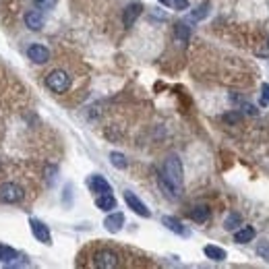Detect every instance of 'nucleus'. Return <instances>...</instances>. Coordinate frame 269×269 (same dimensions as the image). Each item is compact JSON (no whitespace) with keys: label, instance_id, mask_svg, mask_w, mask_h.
<instances>
[{"label":"nucleus","instance_id":"nucleus-9","mask_svg":"<svg viewBox=\"0 0 269 269\" xmlns=\"http://www.w3.org/2000/svg\"><path fill=\"white\" fill-rule=\"evenodd\" d=\"M87 187H89L93 193H97V195H104V193H112V184L108 182L104 176H99V174H93V176H89V178H87Z\"/></svg>","mask_w":269,"mask_h":269},{"label":"nucleus","instance_id":"nucleus-20","mask_svg":"<svg viewBox=\"0 0 269 269\" xmlns=\"http://www.w3.org/2000/svg\"><path fill=\"white\" fill-rule=\"evenodd\" d=\"M240 224H242V218H240V213H236V211L228 213V218L224 220V228L226 230H236Z\"/></svg>","mask_w":269,"mask_h":269},{"label":"nucleus","instance_id":"nucleus-4","mask_svg":"<svg viewBox=\"0 0 269 269\" xmlns=\"http://www.w3.org/2000/svg\"><path fill=\"white\" fill-rule=\"evenodd\" d=\"M71 75L63 69H54L48 73L46 77V87L52 91V93H67L71 89Z\"/></svg>","mask_w":269,"mask_h":269},{"label":"nucleus","instance_id":"nucleus-26","mask_svg":"<svg viewBox=\"0 0 269 269\" xmlns=\"http://www.w3.org/2000/svg\"><path fill=\"white\" fill-rule=\"evenodd\" d=\"M172 5H174L178 11H184V9H189V0H172Z\"/></svg>","mask_w":269,"mask_h":269},{"label":"nucleus","instance_id":"nucleus-6","mask_svg":"<svg viewBox=\"0 0 269 269\" xmlns=\"http://www.w3.org/2000/svg\"><path fill=\"white\" fill-rule=\"evenodd\" d=\"M27 56H29V60H33L35 65H46V63L50 60V50H48L46 46H42V44H31V46L27 48Z\"/></svg>","mask_w":269,"mask_h":269},{"label":"nucleus","instance_id":"nucleus-12","mask_svg":"<svg viewBox=\"0 0 269 269\" xmlns=\"http://www.w3.org/2000/svg\"><path fill=\"white\" fill-rule=\"evenodd\" d=\"M95 205L101 211H112V209H116V199H114L112 193H104V195L95 197Z\"/></svg>","mask_w":269,"mask_h":269},{"label":"nucleus","instance_id":"nucleus-28","mask_svg":"<svg viewBox=\"0 0 269 269\" xmlns=\"http://www.w3.org/2000/svg\"><path fill=\"white\" fill-rule=\"evenodd\" d=\"M159 3L164 5V7H170V0H159Z\"/></svg>","mask_w":269,"mask_h":269},{"label":"nucleus","instance_id":"nucleus-13","mask_svg":"<svg viewBox=\"0 0 269 269\" xmlns=\"http://www.w3.org/2000/svg\"><path fill=\"white\" fill-rule=\"evenodd\" d=\"M209 215H211V209H209L207 205H197V207H193V211H191V220L197 222V224H205V222L209 220Z\"/></svg>","mask_w":269,"mask_h":269},{"label":"nucleus","instance_id":"nucleus-2","mask_svg":"<svg viewBox=\"0 0 269 269\" xmlns=\"http://www.w3.org/2000/svg\"><path fill=\"white\" fill-rule=\"evenodd\" d=\"M161 191H164L168 197L176 199L182 191V182H184V172H182V161L178 159V155H170L164 161V170L159 172L157 178Z\"/></svg>","mask_w":269,"mask_h":269},{"label":"nucleus","instance_id":"nucleus-21","mask_svg":"<svg viewBox=\"0 0 269 269\" xmlns=\"http://www.w3.org/2000/svg\"><path fill=\"white\" fill-rule=\"evenodd\" d=\"M110 161H112V166L118 168V170H125V168L129 166L125 153H120V151H112V153H110Z\"/></svg>","mask_w":269,"mask_h":269},{"label":"nucleus","instance_id":"nucleus-10","mask_svg":"<svg viewBox=\"0 0 269 269\" xmlns=\"http://www.w3.org/2000/svg\"><path fill=\"white\" fill-rule=\"evenodd\" d=\"M143 13V5L141 3H131L127 9H125V13H122V23H125V27H133L135 25V21H137V17Z\"/></svg>","mask_w":269,"mask_h":269},{"label":"nucleus","instance_id":"nucleus-24","mask_svg":"<svg viewBox=\"0 0 269 269\" xmlns=\"http://www.w3.org/2000/svg\"><path fill=\"white\" fill-rule=\"evenodd\" d=\"M269 104V83H263L261 85V106H267Z\"/></svg>","mask_w":269,"mask_h":269},{"label":"nucleus","instance_id":"nucleus-14","mask_svg":"<svg viewBox=\"0 0 269 269\" xmlns=\"http://www.w3.org/2000/svg\"><path fill=\"white\" fill-rule=\"evenodd\" d=\"M25 25H27L29 29H33V31H39V29L44 27V17H42V13H39V11H29V13L25 15Z\"/></svg>","mask_w":269,"mask_h":269},{"label":"nucleus","instance_id":"nucleus-23","mask_svg":"<svg viewBox=\"0 0 269 269\" xmlns=\"http://www.w3.org/2000/svg\"><path fill=\"white\" fill-rule=\"evenodd\" d=\"M257 253L261 255V259L269 261V242H259V246H257Z\"/></svg>","mask_w":269,"mask_h":269},{"label":"nucleus","instance_id":"nucleus-19","mask_svg":"<svg viewBox=\"0 0 269 269\" xmlns=\"http://www.w3.org/2000/svg\"><path fill=\"white\" fill-rule=\"evenodd\" d=\"M174 35H176V39H180L182 44H187L189 37H191V27H189L187 23H176V27H174Z\"/></svg>","mask_w":269,"mask_h":269},{"label":"nucleus","instance_id":"nucleus-8","mask_svg":"<svg viewBox=\"0 0 269 269\" xmlns=\"http://www.w3.org/2000/svg\"><path fill=\"white\" fill-rule=\"evenodd\" d=\"M122 226H125V215H122L120 211H114V213H110V215H106V220H104V228H106L108 232L116 234V232H120V230H122Z\"/></svg>","mask_w":269,"mask_h":269},{"label":"nucleus","instance_id":"nucleus-22","mask_svg":"<svg viewBox=\"0 0 269 269\" xmlns=\"http://www.w3.org/2000/svg\"><path fill=\"white\" fill-rule=\"evenodd\" d=\"M35 7L39 11H50V9L56 7V0H35Z\"/></svg>","mask_w":269,"mask_h":269},{"label":"nucleus","instance_id":"nucleus-25","mask_svg":"<svg viewBox=\"0 0 269 269\" xmlns=\"http://www.w3.org/2000/svg\"><path fill=\"white\" fill-rule=\"evenodd\" d=\"M242 110L246 112V114H251V116H257L259 114V110L255 106H251V104H246V101H242Z\"/></svg>","mask_w":269,"mask_h":269},{"label":"nucleus","instance_id":"nucleus-11","mask_svg":"<svg viewBox=\"0 0 269 269\" xmlns=\"http://www.w3.org/2000/svg\"><path fill=\"white\" fill-rule=\"evenodd\" d=\"M161 224H164L170 232H174V234H178V236H189L191 232H189V228L180 222V220H176V218H172V215H164L161 218Z\"/></svg>","mask_w":269,"mask_h":269},{"label":"nucleus","instance_id":"nucleus-18","mask_svg":"<svg viewBox=\"0 0 269 269\" xmlns=\"http://www.w3.org/2000/svg\"><path fill=\"white\" fill-rule=\"evenodd\" d=\"M15 259H19V253L15 249L0 244V261H3V263H13Z\"/></svg>","mask_w":269,"mask_h":269},{"label":"nucleus","instance_id":"nucleus-16","mask_svg":"<svg viewBox=\"0 0 269 269\" xmlns=\"http://www.w3.org/2000/svg\"><path fill=\"white\" fill-rule=\"evenodd\" d=\"M203 253H205V257H207V259L218 261V263L226 259V251H224V249H220V246H215V244H207V246L203 249Z\"/></svg>","mask_w":269,"mask_h":269},{"label":"nucleus","instance_id":"nucleus-27","mask_svg":"<svg viewBox=\"0 0 269 269\" xmlns=\"http://www.w3.org/2000/svg\"><path fill=\"white\" fill-rule=\"evenodd\" d=\"M240 118H242V114H226L224 116L226 122H240Z\"/></svg>","mask_w":269,"mask_h":269},{"label":"nucleus","instance_id":"nucleus-1","mask_svg":"<svg viewBox=\"0 0 269 269\" xmlns=\"http://www.w3.org/2000/svg\"><path fill=\"white\" fill-rule=\"evenodd\" d=\"M29 180L31 176H25L21 166H15V164L0 166V203L17 205V203L27 201Z\"/></svg>","mask_w":269,"mask_h":269},{"label":"nucleus","instance_id":"nucleus-3","mask_svg":"<svg viewBox=\"0 0 269 269\" xmlns=\"http://www.w3.org/2000/svg\"><path fill=\"white\" fill-rule=\"evenodd\" d=\"M91 267H97V269H114L120 265V255L114 251V249H97L93 255H91Z\"/></svg>","mask_w":269,"mask_h":269},{"label":"nucleus","instance_id":"nucleus-7","mask_svg":"<svg viewBox=\"0 0 269 269\" xmlns=\"http://www.w3.org/2000/svg\"><path fill=\"white\" fill-rule=\"evenodd\" d=\"M29 226H31V234H33L39 242H44V244H52V234H50V230H48V226H46L44 222L31 218V220H29Z\"/></svg>","mask_w":269,"mask_h":269},{"label":"nucleus","instance_id":"nucleus-17","mask_svg":"<svg viewBox=\"0 0 269 269\" xmlns=\"http://www.w3.org/2000/svg\"><path fill=\"white\" fill-rule=\"evenodd\" d=\"M209 9H211V5L209 3H203V5H199L191 15H189V21L191 23H197V21H203L207 15H209Z\"/></svg>","mask_w":269,"mask_h":269},{"label":"nucleus","instance_id":"nucleus-15","mask_svg":"<svg viewBox=\"0 0 269 269\" xmlns=\"http://www.w3.org/2000/svg\"><path fill=\"white\" fill-rule=\"evenodd\" d=\"M253 238H255V228H251V226H244L234 232V242H238V244H246Z\"/></svg>","mask_w":269,"mask_h":269},{"label":"nucleus","instance_id":"nucleus-5","mask_svg":"<svg viewBox=\"0 0 269 269\" xmlns=\"http://www.w3.org/2000/svg\"><path fill=\"white\" fill-rule=\"evenodd\" d=\"M125 201H127V205H129V209H133L137 215H141V218H151V211L147 209V205L135 195V193H131V191H127L125 193Z\"/></svg>","mask_w":269,"mask_h":269}]
</instances>
